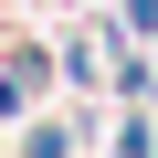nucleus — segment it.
<instances>
[{"instance_id": "nucleus-1", "label": "nucleus", "mask_w": 158, "mask_h": 158, "mask_svg": "<svg viewBox=\"0 0 158 158\" xmlns=\"http://www.w3.org/2000/svg\"><path fill=\"white\" fill-rule=\"evenodd\" d=\"M42 85V63L32 53H11V42H0V116H21V95Z\"/></svg>"}, {"instance_id": "nucleus-2", "label": "nucleus", "mask_w": 158, "mask_h": 158, "mask_svg": "<svg viewBox=\"0 0 158 158\" xmlns=\"http://www.w3.org/2000/svg\"><path fill=\"white\" fill-rule=\"evenodd\" d=\"M21 158H74V148H63V127H32V137H21Z\"/></svg>"}]
</instances>
